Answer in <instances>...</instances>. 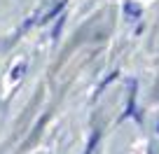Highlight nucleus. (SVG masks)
Returning a JSON list of instances; mask_svg holds the SVG:
<instances>
[{
	"label": "nucleus",
	"instance_id": "1",
	"mask_svg": "<svg viewBox=\"0 0 159 154\" xmlns=\"http://www.w3.org/2000/svg\"><path fill=\"white\" fill-rule=\"evenodd\" d=\"M122 12H124V19H129V21L140 19V14H143V10H140L136 2H131V0H126L124 5H122Z\"/></svg>",
	"mask_w": 159,
	"mask_h": 154
},
{
	"label": "nucleus",
	"instance_id": "2",
	"mask_svg": "<svg viewBox=\"0 0 159 154\" xmlns=\"http://www.w3.org/2000/svg\"><path fill=\"white\" fill-rule=\"evenodd\" d=\"M66 2H68V0H59V2H56V5H54V7H52V10H49V12H47V14H45V16H42V19H40V24H47V21H49V19H54V16H59V14H61V12H63V7H66Z\"/></svg>",
	"mask_w": 159,
	"mask_h": 154
},
{
	"label": "nucleus",
	"instance_id": "3",
	"mask_svg": "<svg viewBox=\"0 0 159 154\" xmlns=\"http://www.w3.org/2000/svg\"><path fill=\"white\" fill-rule=\"evenodd\" d=\"M134 108H136V80H131V94H129V103H126L124 117H131V114H134Z\"/></svg>",
	"mask_w": 159,
	"mask_h": 154
},
{
	"label": "nucleus",
	"instance_id": "4",
	"mask_svg": "<svg viewBox=\"0 0 159 154\" xmlns=\"http://www.w3.org/2000/svg\"><path fill=\"white\" fill-rule=\"evenodd\" d=\"M63 24H66V14H59L56 16V26H54V30H52V40H59V35H61V30H63Z\"/></svg>",
	"mask_w": 159,
	"mask_h": 154
},
{
	"label": "nucleus",
	"instance_id": "5",
	"mask_svg": "<svg viewBox=\"0 0 159 154\" xmlns=\"http://www.w3.org/2000/svg\"><path fill=\"white\" fill-rule=\"evenodd\" d=\"M98 140H101V131H94V133H91V138H89V145H87V149H84V154H94Z\"/></svg>",
	"mask_w": 159,
	"mask_h": 154
},
{
	"label": "nucleus",
	"instance_id": "6",
	"mask_svg": "<svg viewBox=\"0 0 159 154\" xmlns=\"http://www.w3.org/2000/svg\"><path fill=\"white\" fill-rule=\"evenodd\" d=\"M26 68H28V63H19V65H16L14 70H12V75H10V80H12V82H19L21 77H24Z\"/></svg>",
	"mask_w": 159,
	"mask_h": 154
},
{
	"label": "nucleus",
	"instance_id": "7",
	"mask_svg": "<svg viewBox=\"0 0 159 154\" xmlns=\"http://www.w3.org/2000/svg\"><path fill=\"white\" fill-rule=\"evenodd\" d=\"M117 75H119V73H117V70H115L112 75H108V77H105V80L101 82V84H98V89H96V94H94V98H98V96H101V91H103L105 86L110 84V82H115V80H117Z\"/></svg>",
	"mask_w": 159,
	"mask_h": 154
},
{
	"label": "nucleus",
	"instance_id": "8",
	"mask_svg": "<svg viewBox=\"0 0 159 154\" xmlns=\"http://www.w3.org/2000/svg\"><path fill=\"white\" fill-rule=\"evenodd\" d=\"M157 133H159V124H157Z\"/></svg>",
	"mask_w": 159,
	"mask_h": 154
}]
</instances>
